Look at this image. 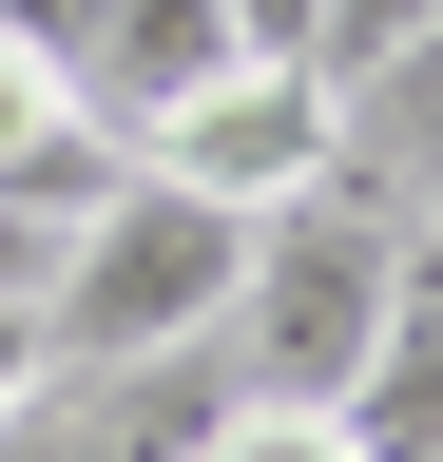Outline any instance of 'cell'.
Here are the masks:
<instances>
[{
    "label": "cell",
    "instance_id": "1",
    "mask_svg": "<svg viewBox=\"0 0 443 462\" xmlns=\"http://www.w3.org/2000/svg\"><path fill=\"white\" fill-rule=\"evenodd\" d=\"M385 289H405V193L347 154L328 193L251 212V270L212 309V385L232 404H347V366L385 346Z\"/></svg>",
    "mask_w": 443,
    "mask_h": 462
},
{
    "label": "cell",
    "instance_id": "2",
    "mask_svg": "<svg viewBox=\"0 0 443 462\" xmlns=\"http://www.w3.org/2000/svg\"><path fill=\"white\" fill-rule=\"evenodd\" d=\"M232 270H251V212L174 193V173H116V193L59 231V289H39V366H174V346H212Z\"/></svg>",
    "mask_w": 443,
    "mask_h": 462
},
{
    "label": "cell",
    "instance_id": "3",
    "mask_svg": "<svg viewBox=\"0 0 443 462\" xmlns=\"http://www.w3.org/2000/svg\"><path fill=\"white\" fill-rule=\"evenodd\" d=\"M366 135H347V78H290V58H232V78H193L174 116L135 135V173H174V193H212V212H290V193H328Z\"/></svg>",
    "mask_w": 443,
    "mask_h": 462
},
{
    "label": "cell",
    "instance_id": "4",
    "mask_svg": "<svg viewBox=\"0 0 443 462\" xmlns=\"http://www.w3.org/2000/svg\"><path fill=\"white\" fill-rule=\"evenodd\" d=\"M212 424H232L212 346H174V366H39L0 404V462H193Z\"/></svg>",
    "mask_w": 443,
    "mask_h": 462
},
{
    "label": "cell",
    "instance_id": "5",
    "mask_svg": "<svg viewBox=\"0 0 443 462\" xmlns=\"http://www.w3.org/2000/svg\"><path fill=\"white\" fill-rule=\"evenodd\" d=\"M116 173H135V135H116V116L59 78V58H20V39H0V212L78 231L97 193H116Z\"/></svg>",
    "mask_w": 443,
    "mask_h": 462
},
{
    "label": "cell",
    "instance_id": "6",
    "mask_svg": "<svg viewBox=\"0 0 443 462\" xmlns=\"http://www.w3.org/2000/svg\"><path fill=\"white\" fill-rule=\"evenodd\" d=\"M328 443H347V462H443V251H405V289H385V346L347 366Z\"/></svg>",
    "mask_w": 443,
    "mask_h": 462
},
{
    "label": "cell",
    "instance_id": "7",
    "mask_svg": "<svg viewBox=\"0 0 443 462\" xmlns=\"http://www.w3.org/2000/svg\"><path fill=\"white\" fill-rule=\"evenodd\" d=\"M193 78H232V0H97V58H78V97L116 116V135H154Z\"/></svg>",
    "mask_w": 443,
    "mask_h": 462
},
{
    "label": "cell",
    "instance_id": "8",
    "mask_svg": "<svg viewBox=\"0 0 443 462\" xmlns=\"http://www.w3.org/2000/svg\"><path fill=\"white\" fill-rule=\"evenodd\" d=\"M347 135H366V173H443V20L385 78H347Z\"/></svg>",
    "mask_w": 443,
    "mask_h": 462
},
{
    "label": "cell",
    "instance_id": "9",
    "mask_svg": "<svg viewBox=\"0 0 443 462\" xmlns=\"http://www.w3.org/2000/svg\"><path fill=\"white\" fill-rule=\"evenodd\" d=\"M443 20V0H328V39H309V78H385V58H405Z\"/></svg>",
    "mask_w": 443,
    "mask_h": 462
},
{
    "label": "cell",
    "instance_id": "10",
    "mask_svg": "<svg viewBox=\"0 0 443 462\" xmlns=\"http://www.w3.org/2000/svg\"><path fill=\"white\" fill-rule=\"evenodd\" d=\"M193 462H347V443H328V404H232Z\"/></svg>",
    "mask_w": 443,
    "mask_h": 462
},
{
    "label": "cell",
    "instance_id": "11",
    "mask_svg": "<svg viewBox=\"0 0 443 462\" xmlns=\"http://www.w3.org/2000/svg\"><path fill=\"white\" fill-rule=\"evenodd\" d=\"M0 39H20V58H59V78H78V58H97V0H0Z\"/></svg>",
    "mask_w": 443,
    "mask_h": 462
},
{
    "label": "cell",
    "instance_id": "12",
    "mask_svg": "<svg viewBox=\"0 0 443 462\" xmlns=\"http://www.w3.org/2000/svg\"><path fill=\"white\" fill-rule=\"evenodd\" d=\"M309 39H328V0H232V58H290L309 78Z\"/></svg>",
    "mask_w": 443,
    "mask_h": 462
},
{
    "label": "cell",
    "instance_id": "13",
    "mask_svg": "<svg viewBox=\"0 0 443 462\" xmlns=\"http://www.w3.org/2000/svg\"><path fill=\"white\" fill-rule=\"evenodd\" d=\"M39 385V309H0V404H20Z\"/></svg>",
    "mask_w": 443,
    "mask_h": 462
}]
</instances>
